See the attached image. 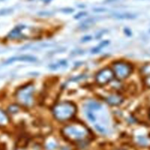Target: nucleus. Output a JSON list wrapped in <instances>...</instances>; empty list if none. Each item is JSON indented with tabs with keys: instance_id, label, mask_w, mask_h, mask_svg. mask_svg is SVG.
<instances>
[{
	"instance_id": "f257e3e1",
	"label": "nucleus",
	"mask_w": 150,
	"mask_h": 150,
	"mask_svg": "<svg viewBox=\"0 0 150 150\" xmlns=\"http://www.w3.org/2000/svg\"><path fill=\"white\" fill-rule=\"evenodd\" d=\"M76 107L70 102H62L56 104L53 109L54 116L59 121H64L71 118L76 113Z\"/></svg>"
},
{
	"instance_id": "0eeeda50",
	"label": "nucleus",
	"mask_w": 150,
	"mask_h": 150,
	"mask_svg": "<svg viewBox=\"0 0 150 150\" xmlns=\"http://www.w3.org/2000/svg\"><path fill=\"white\" fill-rule=\"evenodd\" d=\"M96 18H87L84 21H83L79 26V29L81 30H84L90 29L91 27H92L96 21Z\"/></svg>"
},
{
	"instance_id": "5701e85b",
	"label": "nucleus",
	"mask_w": 150,
	"mask_h": 150,
	"mask_svg": "<svg viewBox=\"0 0 150 150\" xmlns=\"http://www.w3.org/2000/svg\"><path fill=\"white\" fill-rule=\"evenodd\" d=\"M149 118H150V112H149Z\"/></svg>"
},
{
	"instance_id": "f3484780",
	"label": "nucleus",
	"mask_w": 150,
	"mask_h": 150,
	"mask_svg": "<svg viewBox=\"0 0 150 150\" xmlns=\"http://www.w3.org/2000/svg\"><path fill=\"white\" fill-rule=\"evenodd\" d=\"M144 84L148 88H150V75L145 77L144 80Z\"/></svg>"
},
{
	"instance_id": "2eb2a0df",
	"label": "nucleus",
	"mask_w": 150,
	"mask_h": 150,
	"mask_svg": "<svg viewBox=\"0 0 150 150\" xmlns=\"http://www.w3.org/2000/svg\"><path fill=\"white\" fill-rule=\"evenodd\" d=\"M92 39H93V38L90 35H85L81 38L80 41L81 43H86V42H88L90 40H91Z\"/></svg>"
},
{
	"instance_id": "f03ea898",
	"label": "nucleus",
	"mask_w": 150,
	"mask_h": 150,
	"mask_svg": "<svg viewBox=\"0 0 150 150\" xmlns=\"http://www.w3.org/2000/svg\"><path fill=\"white\" fill-rule=\"evenodd\" d=\"M64 135L71 141H82L88 135V129L82 125L75 124L69 125L63 130Z\"/></svg>"
},
{
	"instance_id": "4468645a",
	"label": "nucleus",
	"mask_w": 150,
	"mask_h": 150,
	"mask_svg": "<svg viewBox=\"0 0 150 150\" xmlns=\"http://www.w3.org/2000/svg\"><path fill=\"white\" fill-rule=\"evenodd\" d=\"M108 9L105 8H103V7H97L93 9V11L96 13H102V12H107Z\"/></svg>"
},
{
	"instance_id": "39448f33",
	"label": "nucleus",
	"mask_w": 150,
	"mask_h": 150,
	"mask_svg": "<svg viewBox=\"0 0 150 150\" xmlns=\"http://www.w3.org/2000/svg\"><path fill=\"white\" fill-rule=\"evenodd\" d=\"M33 88L30 86L20 90L18 94V99L19 102L24 105H30L33 101Z\"/></svg>"
},
{
	"instance_id": "dca6fc26",
	"label": "nucleus",
	"mask_w": 150,
	"mask_h": 150,
	"mask_svg": "<svg viewBox=\"0 0 150 150\" xmlns=\"http://www.w3.org/2000/svg\"><path fill=\"white\" fill-rule=\"evenodd\" d=\"M103 48L101 47H100L99 45H98V46H97L96 47H94L93 48H92L91 49V53H93V54L98 53H99L101 50Z\"/></svg>"
},
{
	"instance_id": "7ed1b4c3",
	"label": "nucleus",
	"mask_w": 150,
	"mask_h": 150,
	"mask_svg": "<svg viewBox=\"0 0 150 150\" xmlns=\"http://www.w3.org/2000/svg\"><path fill=\"white\" fill-rule=\"evenodd\" d=\"M132 66L128 62L118 60L114 62L112 64V70L114 77L118 80L127 79L132 71Z\"/></svg>"
},
{
	"instance_id": "6ab92c4d",
	"label": "nucleus",
	"mask_w": 150,
	"mask_h": 150,
	"mask_svg": "<svg viewBox=\"0 0 150 150\" xmlns=\"http://www.w3.org/2000/svg\"><path fill=\"white\" fill-rule=\"evenodd\" d=\"M110 43V41L108 40H103L102 42H101L100 43V44L98 45L100 47H101L102 48H104V47L108 46Z\"/></svg>"
},
{
	"instance_id": "6e6552de",
	"label": "nucleus",
	"mask_w": 150,
	"mask_h": 150,
	"mask_svg": "<svg viewBox=\"0 0 150 150\" xmlns=\"http://www.w3.org/2000/svg\"><path fill=\"white\" fill-rule=\"evenodd\" d=\"M107 103L111 105H118L122 103L123 98L120 95H111L107 97L105 99Z\"/></svg>"
},
{
	"instance_id": "4be33fe9",
	"label": "nucleus",
	"mask_w": 150,
	"mask_h": 150,
	"mask_svg": "<svg viewBox=\"0 0 150 150\" xmlns=\"http://www.w3.org/2000/svg\"><path fill=\"white\" fill-rule=\"evenodd\" d=\"M120 1H122V0H105L104 2L106 4H111V3L117 2H118Z\"/></svg>"
},
{
	"instance_id": "1a4fd4ad",
	"label": "nucleus",
	"mask_w": 150,
	"mask_h": 150,
	"mask_svg": "<svg viewBox=\"0 0 150 150\" xmlns=\"http://www.w3.org/2000/svg\"><path fill=\"white\" fill-rule=\"evenodd\" d=\"M101 108H102V105L100 103L93 100L87 102L86 104V107H85L86 109H88L93 111H98L101 110Z\"/></svg>"
},
{
	"instance_id": "aec40b11",
	"label": "nucleus",
	"mask_w": 150,
	"mask_h": 150,
	"mask_svg": "<svg viewBox=\"0 0 150 150\" xmlns=\"http://www.w3.org/2000/svg\"><path fill=\"white\" fill-rule=\"evenodd\" d=\"M105 32H106V30H101V31L98 32V33H97V35H96V39H99V38H100L102 37V36L105 33Z\"/></svg>"
},
{
	"instance_id": "9d476101",
	"label": "nucleus",
	"mask_w": 150,
	"mask_h": 150,
	"mask_svg": "<svg viewBox=\"0 0 150 150\" xmlns=\"http://www.w3.org/2000/svg\"><path fill=\"white\" fill-rule=\"evenodd\" d=\"M8 122V118L6 114L0 110V125H6Z\"/></svg>"
},
{
	"instance_id": "9b49d317",
	"label": "nucleus",
	"mask_w": 150,
	"mask_h": 150,
	"mask_svg": "<svg viewBox=\"0 0 150 150\" xmlns=\"http://www.w3.org/2000/svg\"><path fill=\"white\" fill-rule=\"evenodd\" d=\"M142 74L146 76L150 75V64H146L144 65L141 70Z\"/></svg>"
},
{
	"instance_id": "a211bd4d",
	"label": "nucleus",
	"mask_w": 150,
	"mask_h": 150,
	"mask_svg": "<svg viewBox=\"0 0 150 150\" xmlns=\"http://www.w3.org/2000/svg\"><path fill=\"white\" fill-rule=\"evenodd\" d=\"M123 31L125 33V35L127 36H131L132 35V32L131 30V29L127 27H125L124 28Z\"/></svg>"
},
{
	"instance_id": "f8f14e48",
	"label": "nucleus",
	"mask_w": 150,
	"mask_h": 150,
	"mask_svg": "<svg viewBox=\"0 0 150 150\" xmlns=\"http://www.w3.org/2000/svg\"><path fill=\"white\" fill-rule=\"evenodd\" d=\"M138 143L142 145H147L149 142V141H148V139L145 137L138 138Z\"/></svg>"
},
{
	"instance_id": "ddd939ff",
	"label": "nucleus",
	"mask_w": 150,
	"mask_h": 150,
	"mask_svg": "<svg viewBox=\"0 0 150 150\" xmlns=\"http://www.w3.org/2000/svg\"><path fill=\"white\" fill-rule=\"evenodd\" d=\"M87 15V12L81 11V12H80L77 13V14H76L75 16H74V18L75 19H79L84 18V16H86Z\"/></svg>"
},
{
	"instance_id": "20e7f679",
	"label": "nucleus",
	"mask_w": 150,
	"mask_h": 150,
	"mask_svg": "<svg viewBox=\"0 0 150 150\" xmlns=\"http://www.w3.org/2000/svg\"><path fill=\"white\" fill-rule=\"evenodd\" d=\"M114 77V74L112 69L106 67L100 70L97 73L95 80L98 84L104 86L111 82Z\"/></svg>"
},
{
	"instance_id": "412c9836",
	"label": "nucleus",
	"mask_w": 150,
	"mask_h": 150,
	"mask_svg": "<svg viewBox=\"0 0 150 150\" xmlns=\"http://www.w3.org/2000/svg\"><path fill=\"white\" fill-rule=\"evenodd\" d=\"M74 9H73V8H66V9H64V12H66V13H72V12H74Z\"/></svg>"
},
{
	"instance_id": "423d86ee",
	"label": "nucleus",
	"mask_w": 150,
	"mask_h": 150,
	"mask_svg": "<svg viewBox=\"0 0 150 150\" xmlns=\"http://www.w3.org/2000/svg\"><path fill=\"white\" fill-rule=\"evenodd\" d=\"M137 16V14L131 12H116L111 15V17L120 20H131L136 18Z\"/></svg>"
}]
</instances>
